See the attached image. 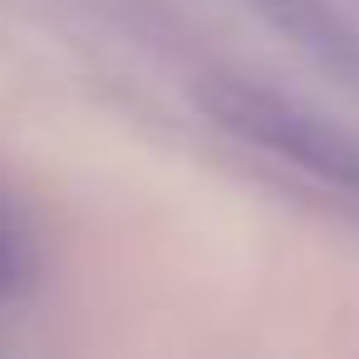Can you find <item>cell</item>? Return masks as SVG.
<instances>
[{"mask_svg": "<svg viewBox=\"0 0 359 359\" xmlns=\"http://www.w3.org/2000/svg\"><path fill=\"white\" fill-rule=\"evenodd\" d=\"M197 104L236 138L266 148V153H280L290 158L295 168L334 182V187H349L359 192V143L349 133H339L334 123L295 109L290 99L280 94H266L246 79H212L202 84Z\"/></svg>", "mask_w": 359, "mask_h": 359, "instance_id": "6da1fadb", "label": "cell"}, {"mask_svg": "<svg viewBox=\"0 0 359 359\" xmlns=\"http://www.w3.org/2000/svg\"><path fill=\"white\" fill-rule=\"evenodd\" d=\"M246 6L325 69L359 79V35L330 11V0H246Z\"/></svg>", "mask_w": 359, "mask_h": 359, "instance_id": "7a4b0ae2", "label": "cell"}, {"mask_svg": "<svg viewBox=\"0 0 359 359\" xmlns=\"http://www.w3.org/2000/svg\"><path fill=\"white\" fill-rule=\"evenodd\" d=\"M25 276V236L15 226V217L6 212V202H0V295L15 290Z\"/></svg>", "mask_w": 359, "mask_h": 359, "instance_id": "3957f363", "label": "cell"}]
</instances>
